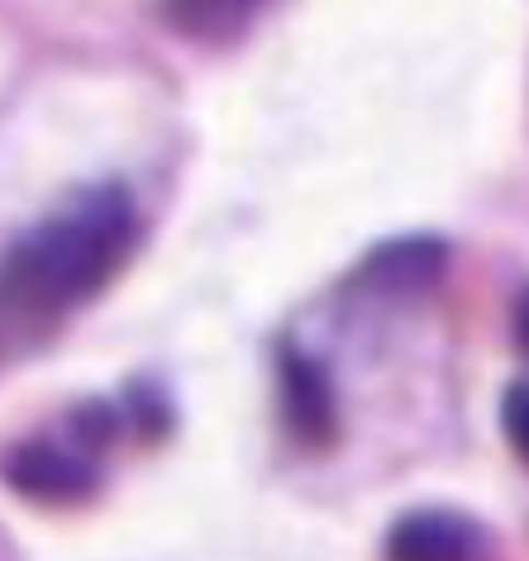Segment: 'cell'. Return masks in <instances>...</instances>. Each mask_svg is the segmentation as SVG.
Returning a JSON list of instances; mask_svg holds the SVG:
<instances>
[{"label":"cell","mask_w":529,"mask_h":561,"mask_svg":"<svg viewBox=\"0 0 529 561\" xmlns=\"http://www.w3.org/2000/svg\"><path fill=\"white\" fill-rule=\"evenodd\" d=\"M134 205L120 186H95L34 224L0 262V314L53 324L95 300L134 252Z\"/></svg>","instance_id":"cell-1"},{"label":"cell","mask_w":529,"mask_h":561,"mask_svg":"<svg viewBox=\"0 0 529 561\" xmlns=\"http://www.w3.org/2000/svg\"><path fill=\"white\" fill-rule=\"evenodd\" d=\"M77 438H30L0 461V476L15 495L34 504H81L101 485V447L115 433L105 404L77 410Z\"/></svg>","instance_id":"cell-2"},{"label":"cell","mask_w":529,"mask_h":561,"mask_svg":"<svg viewBox=\"0 0 529 561\" xmlns=\"http://www.w3.org/2000/svg\"><path fill=\"white\" fill-rule=\"evenodd\" d=\"M282 414H286V428L296 433L305 447H325L334 438V428H339L325 367L301 357L296 347L282 353Z\"/></svg>","instance_id":"cell-4"},{"label":"cell","mask_w":529,"mask_h":561,"mask_svg":"<svg viewBox=\"0 0 529 561\" xmlns=\"http://www.w3.org/2000/svg\"><path fill=\"white\" fill-rule=\"evenodd\" d=\"M443 272V243L439 238H396L382 243L372 257L358 266V286L382 290V296H406V290L435 286V276Z\"/></svg>","instance_id":"cell-5"},{"label":"cell","mask_w":529,"mask_h":561,"mask_svg":"<svg viewBox=\"0 0 529 561\" xmlns=\"http://www.w3.org/2000/svg\"><path fill=\"white\" fill-rule=\"evenodd\" d=\"M258 5H268V0H162V20L187 38L225 44V38L248 30Z\"/></svg>","instance_id":"cell-6"},{"label":"cell","mask_w":529,"mask_h":561,"mask_svg":"<svg viewBox=\"0 0 529 561\" xmlns=\"http://www.w3.org/2000/svg\"><path fill=\"white\" fill-rule=\"evenodd\" d=\"M386 561H486V533L468 514L415 510L386 533Z\"/></svg>","instance_id":"cell-3"},{"label":"cell","mask_w":529,"mask_h":561,"mask_svg":"<svg viewBox=\"0 0 529 561\" xmlns=\"http://www.w3.org/2000/svg\"><path fill=\"white\" fill-rule=\"evenodd\" d=\"M515 343H520V353L529 357V290L515 300Z\"/></svg>","instance_id":"cell-8"},{"label":"cell","mask_w":529,"mask_h":561,"mask_svg":"<svg viewBox=\"0 0 529 561\" xmlns=\"http://www.w3.org/2000/svg\"><path fill=\"white\" fill-rule=\"evenodd\" d=\"M500 428H506V438L515 447V457L529 461V386H510L506 400H500Z\"/></svg>","instance_id":"cell-7"}]
</instances>
